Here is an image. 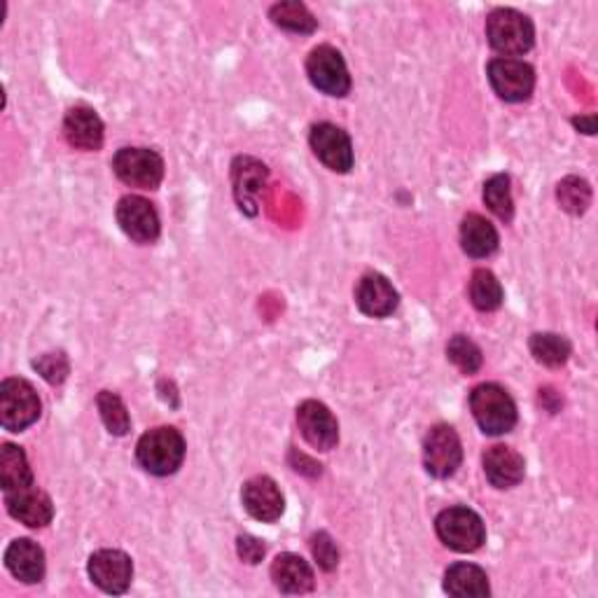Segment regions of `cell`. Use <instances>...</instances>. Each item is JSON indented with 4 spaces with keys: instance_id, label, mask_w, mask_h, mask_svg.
Here are the masks:
<instances>
[{
    "instance_id": "6da1fadb",
    "label": "cell",
    "mask_w": 598,
    "mask_h": 598,
    "mask_svg": "<svg viewBox=\"0 0 598 598\" xmlns=\"http://www.w3.org/2000/svg\"><path fill=\"white\" fill-rule=\"evenodd\" d=\"M136 458L145 472L155 477L174 474L185 458V437L171 425L148 431L136 444Z\"/></svg>"
},
{
    "instance_id": "7a4b0ae2",
    "label": "cell",
    "mask_w": 598,
    "mask_h": 598,
    "mask_svg": "<svg viewBox=\"0 0 598 598\" xmlns=\"http://www.w3.org/2000/svg\"><path fill=\"white\" fill-rule=\"evenodd\" d=\"M472 417L484 435L499 437L517 425V404L499 384H482L470 392Z\"/></svg>"
},
{
    "instance_id": "3957f363",
    "label": "cell",
    "mask_w": 598,
    "mask_h": 598,
    "mask_svg": "<svg viewBox=\"0 0 598 598\" xmlns=\"http://www.w3.org/2000/svg\"><path fill=\"white\" fill-rule=\"evenodd\" d=\"M486 38L495 52L509 57L526 55L536 43L533 22L512 8H499L486 16Z\"/></svg>"
},
{
    "instance_id": "277c9868",
    "label": "cell",
    "mask_w": 598,
    "mask_h": 598,
    "mask_svg": "<svg viewBox=\"0 0 598 598\" xmlns=\"http://www.w3.org/2000/svg\"><path fill=\"white\" fill-rule=\"evenodd\" d=\"M437 538L460 554H472L486 542V528L482 517L470 507L442 509L435 519Z\"/></svg>"
},
{
    "instance_id": "5b68a950",
    "label": "cell",
    "mask_w": 598,
    "mask_h": 598,
    "mask_svg": "<svg viewBox=\"0 0 598 598\" xmlns=\"http://www.w3.org/2000/svg\"><path fill=\"white\" fill-rule=\"evenodd\" d=\"M40 398L26 379H5L0 384V425L10 433H22L40 419Z\"/></svg>"
},
{
    "instance_id": "8992f818",
    "label": "cell",
    "mask_w": 598,
    "mask_h": 598,
    "mask_svg": "<svg viewBox=\"0 0 598 598\" xmlns=\"http://www.w3.org/2000/svg\"><path fill=\"white\" fill-rule=\"evenodd\" d=\"M115 176L139 190H157L164 180V160L150 148H122L113 157Z\"/></svg>"
},
{
    "instance_id": "52a82bcc",
    "label": "cell",
    "mask_w": 598,
    "mask_h": 598,
    "mask_svg": "<svg viewBox=\"0 0 598 598\" xmlns=\"http://www.w3.org/2000/svg\"><path fill=\"white\" fill-rule=\"evenodd\" d=\"M464 464V444L452 425H435L423 439V466L435 480H449Z\"/></svg>"
},
{
    "instance_id": "ba28073f",
    "label": "cell",
    "mask_w": 598,
    "mask_h": 598,
    "mask_svg": "<svg viewBox=\"0 0 598 598\" xmlns=\"http://www.w3.org/2000/svg\"><path fill=\"white\" fill-rule=\"evenodd\" d=\"M306 75L312 84L328 96L344 98L351 92V75L344 57H341L335 47L320 45L306 59Z\"/></svg>"
},
{
    "instance_id": "9c48e42d",
    "label": "cell",
    "mask_w": 598,
    "mask_h": 598,
    "mask_svg": "<svg viewBox=\"0 0 598 598\" xmlns=\"http://www.w3.org/2000/svg\"><path fill=\"white\" fill-rule=\"evenodd\" d=\"M486 73L493 92L507 104H521L531 98L536 90V71L526 61L493 59Z\"/></svg>"
},
{
    "instance_id": "30bf717a",
    "label": "cell",
    "mask_w": 598,
    "mask_h": 598,
    "mask_svg": "<svg viewBox=\"0 0 598 598\" xmlns=\"http://www.w3.org/2000/svg\"><path fill=\"white\" fill-rule=\"evenodd\" d=\"M117 225L136 244H155L162 232V222L152 203L139 195H129L117 203Z\"/></svg>"
},
{
    "instance_id": "8fae6325",
    "label": "cell",
    "mask_w": 598,
    "mask_h": 598,
    "mask_svg": "<svg viewBox=\"0 0 598 598\" xmlns=\"http://www.w3.org/2000/svg\"><path fill=\"white\" fill-rule=\"evenodd\" d=\"M309 143L314 155L335 174H349L353 168V143L344 129L330 122L314 125Z\"/></svg>"
},
{
    "instance_id": "7c38bea8",
    "label": "cell",
    "mask_w": 598,
    "mask_h": 598,
    "mask_svg": "<svg viewBox=\"0 0 598 598\" xmlns=\"http://www.w3.org/2000/svg\"><path fill=\"white\" fill-rule=\"evenodd\" d=\"M87 573L92 583L106 594H125L131 585L133 563L119 550H98L90 556Z\"/></svg>"
},
{
    "instance_id": "4fadbf2b",
    "label": "cell",
    "mask_w": 598,
    "mask_h": 598,
    "mask_svg": "<svg viewBox=\"0 0 598 598\" xmlns=\"http://www.w3.org/2000/svg\"><path fill=\"white\" fill-rule=\"evenodd\" d=\"M297 423L302 437L318 452H330L339 442V423L330 409L318 400H306L297 407Z\"/></svg>"
},
{
    "instance_id": "5bb4252c",
    "label": "cell",
    "mask_w": 598,
    "mask_h": 598,
    "mask_svg": "<svg viewBox=\"0 0 598 598\" xmlns=\"http://www.w3.org/2000/svg\"><path fill=\"white\" fill-rule=\"evenodd\" d=\"M8 515L28 528H43L55 517L52 499L33 482L31 486L5 493Z\"/></svg>"
},
{
    "instance_id": "9a60e30c",
    "label": "cell",
    "mask_w": 598,
    "mask_h": 598,
    "mask_svg": "<svg viewBox=\"0 0 598 598\" xmlns=\"http://www.w3.org/2000/svg\"><path fill=\"white\" fill-rule=\"evenodd\" d=\"M242 503L246 507L248 515L253 519H258L262 524H273L279 521L283 509H285V501L283 493L279 489V484L271 480V477H253L242 489Z\"/></svg>"
},
{
    "instance_id": "2e32d148",
    "label": "cell",
    "mask_w": 598,
    "mask_h": 598,
    "mask_svg": "<svg viewBox=\"0 0 598 598\" xmlns=\"http://www.w3.org/2000/svg\"><path fill=\"white\" fill-rule=\"evenodd\" d=\"M355 304L370 318H386L398 309L400 295L386 277L370 271L355 285Z\"/></svg>"
},
{
    "instance_id": "e0dca14e",
    "label": "cell",
    "mask_w": 598,
    "mask_h": 598,
    "mask_svg": "<svg viewBox=\"0 0 598 598\" xmlns=\"http://www.w3.org/2000/svg\"><path fill=\"white\" fill-rule=\"evenodd\" d=\"M63 136L66 141L78 150L84 152H96L104 145V122L101 117L87 108V106H75L66 113L63 119Z\"/></svg>"
},
{
    "instance_id": "ac0fdd59",
    "label": "cell",
    "mask_w": 598,
    "mask_h": 598,
    "mask_svg": "<svg viewBox=\"0 0 598 598\" xmlns=\"http://www.w3.org/2000/svg\"><path fill=\"white\" fill-rule=\"evenodd\" d=\"M484 474L495 489H512L524 480V456L505 444H493L484 452Z\"/></svg>"
},
{
    "instance_id": "d6986e66",
    "label": "cell",
    "mask_w": 598,
    "mask_h": 598,
    "mask_svg": "<svg viewBox=\"0 0 598 598\" xmlns=\"http://www.w3.org/2000/svg\"><path fill=\"white\" fill-rule=\"evenodd\" d=\"M8 571L24 585H36L45 577V552L38 542L20 538L5 550Z\"/></svg>"
},
{
    "instance_id": "ffe728a7",
    "label": "cell",
    "mask_w": 598,
    "mask_h": 598,
    "mask_svg": "<svg viewBox=\"0 0 598 598\" xmlns=\"http://www.w3.org/2000/svg\"><path fill=\"white\" fill-rule=\"evenodd\" d=\"M271 579L273 585H277V589L283 594H306L316 585L309 563L293 552H285L273 559Z\"/></svg>"
},
{
    "instance_id": "44dd1931",
    "label": "cell",
    "mask_w": 598,
    "mask_h": 598,
    "mask_svg": "<svg viewBox=\"0 0 598 598\" xmlns=\"http://www.w3.org/2000/svg\"><path fill=\"white\" fill-rule=\"evenodd\" d=\"M460 248L474 260H484L499 250V232L482 215L470 213L460 222Z\"/></svg>"
},
{
    "instance_id": "7402d4cb",
    "label": "cell",
    "mask_w": 598,
    "mask_h": 598,
    "mask_svg": "<svg viewBox=\"0 0 598 598\" xmlns=\"http://www.w3.org/2000/svg\"><path fill=\"white\" fill-rule=\"evenodd\" d=\"M444 591L458 598H484L491 594L486 573L474 563H454L444 573Z\"/></svg>"
},
{
    "instance_id": "603a6c76",
    "label": "cell",
    "mask_w": 598,
    "mask_h": 598,
    "mask_svg": "<svg viewBox=\"0 0 598 598\" xmlns=\"http://www.w3.org/2000/svg\"><path fill=\"white\" fill-rule=\"evenodd\" d=\"M31 484H33V472L28 468L24 449L14 447V444H3V449H0V486H3V493L24 489Z\"/></svg>"
},
{
    "instance_id": "cb8c5ba5",
    "label": "cell",
    "mask_w": 598,
    "mask_h": 598,
    "mask_svg": "<svg viewBox=\"0 0 598 598\" xmlns=\"http://www.w3.org/2000/svg\"><path fill=\"white\" fill-rule=\"evenodd\" d=\"M470 302L477 312H495L501 309L503 304V285L501 281L493 277V271L489 269H474L472 271V279H470Z\"/></svg>"
},
{
    "instance_id": "d4e9b609",
    "label": "cell",
    "mask_w": 598,
    "mask_h": 598,
    "mask_svg": "<svg viewBox=\"0 0 598 598\" xmlns=\"http://www.w3.org/2000/svg\"><path fill=\"white\" fill-rule=\"evenodd\" d=\"M271 22L283 31L290 33H302V36H309L318 28V20L309 12L304 3L297 0H288V3H277L269 10Z\"/></svg>"
},
{
    "instance_id": "484cf974",
    "label": "cell",
    "mask_w": 598,
    "mask_h": 598,
    "mask_svg": "<svg viewBox=\"0 0 598 598\" xmlns=\"http://www.w3.org/2000/svg\"><path fill=\"white\" fill-rule=\"evenodd\" d=\"M571 341L554 332H538L531 337V353L536 361L544 367H561L571 357Z\"/></svg>"
},
{
    "instance_id": "4316f807",
    "label": "cell",
    "mask_w": 598,
    "mask_h": 598,
    "mask_svg": "<svg viewBox=\"0 0 598 598\" xmlns=\"http://www.w3.org/2000/svg\"><path fill=\"white\" fill-rule=\"evenodd\" d=\"M244 168H234V192L238 203H242V211L255 213V192L262 187V180L267 176V168L260 162L242 160Z\"/></svg>"
},
{
    "instance_id": "83f0119b",
    "label": "cell",
    "mask_w": 598,
    "mask_h": 598,
    "mask_svg": "<svg viewBox=\"0 0 598 598\" xmlns=\"http://www.w3.org/2000/svg\"><path fill=\"white\" fill-rule=\"evenodd\" d=\"M96 407H98V414H101V419H104L110 435L125 437L131 431L129 412H127V407H125L122 398L117 396V392L101 390L98 398H96Z\"/></svg>"
},
{
    "instance_id": "f1b7e54d",
    "label": "cell",
    "mask_w": 598,
    "mask_h": 598,
    "mask_svg": "<svg viewBox=\"0 0 598 598\" xmlns=\"http://www.w3.org/2000/svg\"><path fill=\"white\" fill-rule=\"evenodd\" d=\"M484 203L493 215H499L503 222H509L515 218V201H512L509 178L505 174L491 176L484 183Z\"/></svg>"
},
{
    "instance_id": "f546056e",
    "label": "cell",
    "mask_w": 598,
    "mask_h": 598,
    "mask_svg": "<svg viewBox=\"0 0 598 598\" xmlns=\"http://www.w3.org/2000/svg\"><path fill=\"white\" fill-rule=\"evenodd\" d=\"M556 199H559L563 211H568L573 215H579V213H585L589 209V203H591V187L583 178L568 176V178H563L556 185Z\"/></svg>"
},
{
    "instance_id": "4dcf8cb0",
    "label": "cell",
    "mask_w": 598,
    "mask_h": 598,
    "mask_svg": "<svg viewBox=\"0 0 598 598\" xmlns=\"http://www.w3.org/2000/svg\"><path fill=\"white\" fill-rule=\"evenodd\" d=\"M447 357L464 374H477L484 363L480 347H477L474 341L468 339L466 335L452 337V341L447 344Z\"/></svg>"
},
{
    "instance_id": "1f68e13d",
    "label": "cell",
    "mask_w": 598,
    "mask_h": 598,
    "mask_svg": "<svg viewBox=\"0 0 598 598\" xmlns=\"http://www.w3.org/2000/svg\"><path fill=\"white\" fill-rule=\"evenodd\" d=\"M33 367L43 374L45 382L55 384V386L63 384L68 372H71V363H68V357L63 353H45L33 361Z\"/></svg>"
},
{
    "instance_id": "d6a6232c",
    "label": "cell",
    "mask_w": 598,
    "mask_h": 598,
    "mask_svg": "<svg viewBox=\"0 0 598 598\" xmlns=\"http://www.w3.org/2000/svg\"><path fill=\"white\" fill-rule=\"evenodd\" d=\"M309 544H312V554L323 571L332 573L339 566V550L328 533H323V531L314 533Z\"/></svg>"
},
{
    "instance_id": "836d02e7",
    "label": "cell",
    "mask_w": 598,
    "mask_h": 598,
    "mask_svg": "<svg viewBox=\"0 0 598 598\" xmlns=\"http://www.w3.org/2000/svg\"><path fill=\"white\" fill-rule=\"evenodd\" d=\"M236 554L242 561L250 563V566H258V563L265 559L267 554V547L260 538H255V536H238L236 538Z\"/></svg>"
},
{
    "instance_id": "e575fe53",
    "label": "cell",
    "mask_w": 598,
    "mask_h": 598,
    "mask_svg": "<svg viewBox=\"0 0 598 598\" xmlns=\"http://www.w3.org/2000/svg\"><path fill=\"white\" fill-rule=\"evenodd\" d=\"M573 125L577 129H583L585 133H594L596 131V117L594 115H587V117H573Z\"/></svg>"
}]
</instances>
